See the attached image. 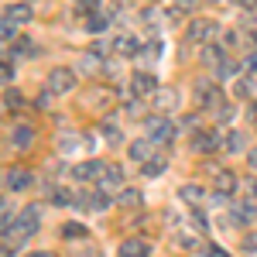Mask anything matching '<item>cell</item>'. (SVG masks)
Wrapping results in <instances>:
<instances>
[{
  "instance_id": "6da1fadb",
  "label": "cell",
  "mask_w": 257,
  "mask_h": 257,
  "mask_svg": "<svg viewBox=\"0 0 257 257\" xmlns=\"http://www.w3.org/2000/svg\"><path fill=\"white\" fill-rule=\"evenodd\" d=\"M38 226H41V209L38 206H24L21 216H14L11 223H4V240H7V243L14 240V247H18V243H24L28 237H35Z\"/></svg>"
},
{
  "instance_id": "7a4b0ae2",
  "label": "cell",
  "mask_w": 257,
  "mask_h": 257,
  "mask_svg": "<svg viewBox=\"0 0 257 257\" xmlns=\"http://www.w3.org/2000/svg\"><path fill=\"white\" fill-rule=\"evenodd\" d=\"M76 89V72L69 69V65H55L52 72H48V93L52 96H65V93H72Z\"/></svg>"
},
{
  "instance_id": "3957f363",
  "label": "cell",
  "mask_w": 257,
  "mask_h": 257,
  "mask_svg": "<svg viewBox=\"0 0 257 257\" xmlns=\"http://www.w3.org/2000/svg\"><path fill=\"white\" fill-rule=\"evenodd\" d=\"M144 134L155 141V144H168V141L175 138V123H172V120H165L161 113H155V117L144 120Z\"/></svg>"
},
{
  "instance_id": "277c9868",
  "label": "cell",
  "mask_w": 257,
  "mask_h": 257,
  "mask_svg": "<svg viewBox=\"0 0 257 257\" xmlns=\"http://www.w3.org/2000/svg\"><path fill=\"white\" fill-rule=\"evenodd\" d=\"M216 21H202L196 18L192 24H189V31H185V38L189 41H196V45H213V38H216Z\"/></svg>"
},
{
  "instance_id": "5b68a950",
  "label": "cell",
  "mask_w": 257,
  "mask_h": 257,
  "mask_svg": "<svg viewBox=\"0 0 257 257\" xmlns=\"http://www.w3.org/2000/svg\"><path fill=\"white\" fill-rule=\"evenodd\" d=\"M131 93H134L138 99L155 96V93H158V79H155L151 72H144V69H138V72L131 76Z\"/></svg>"
},
{
  "instance_id": "8992f818",
  "label": "cell",
  "mask_w": 257,
  "mask_h": 257,
  "mask_svg": "<svg viewBox=\"0 0 257 257\" xmlns=\"http://www.w3.org/2000/svg\"><path fill=\"white\" fill-rule=\"evenodd\" d=\"M76 206H79V209H89V213H103V209L110 206V196H106V189L79 192V196H76Z\"/></svg>"
},
{
  "instance_id": "52a82bcc",
  "label": "cell",
  "mask_w": 257,
  "mask_h": 257,
  "mask_svg": "<svg viewBox=\"0 0 257 257\" xmlns=\"http://www.w3.org/2000/svg\"><path fill=\"white\" fill-rule=\"evenodd\" d=\"M254 219H257L254 199H250V202H233V206H230V223H233V226H250Z\"/></svg>"
},
{
  "instance_id": "ba28073f",
  "label": "cell",
  "mask_w": 257,
  "mask_h": 257,
  "mask_svg": "<svg viewBox=\"0 0 257 257\" xmlns=\"http://www.w3.org/2000/svg\"><path fill=\"white\" fill-rule=\"evenodd\" d=\"M4 185H7L11 192H24V189L31 185V172H28V168H7V172H4Z\"/></svg>"
},
{
  "instance_id": "9c48e42d",
  "label": "cell",
  "mask_w": 257,
  "mask_h": 257,
  "mask_svg": "<svg viewBox=\"0 0 257 257\" xmlns=\"http://www.w3.org/2000/svg\"><path fill=\"white\" fill-rule=\"evenodd\" d=\"M103 172H106L103 161H82V165L72 168V178L76 182H93V178H103Z\"/></svg>"
},
{
  "instance_id": "30bf717a",
  "label": "cell",
  "mask_w": 257,
  "mask_h": 257,
  "mask_svg": "<svg viewBox=\"0 0 257 257\" xmlns=\"http://www.w3.org/2000/svg\"><path fill=\"white\" fill-rule=\"evenodd\" d=\"M219 144H223V138H219V134H213V131H199L196 138H192V148H196L199 155H213Z\"/></svg>"
},
{
  "instance_id": "8fae6325",
  "label": "cell",
  "mask_w": 257,
  "mask_h": 257,
  "mask_svg": "<svg viewBox=\"0 0 257 257\" xmlns=\"http://www.w3.org/2000/svg\"><path fill=\"white\" fill-rule=\"evenodd\" d=\"M127 151H131V158H134V161L144 165V161L155 158V141H151V138H138V141H131V148H127Z\"/></svg>"
},
{
  "instance_id": "7c38bea8",
  "label": "cell",
  "mask_w": 257,
  "mask_h": 257,
  "mask_svg": "<svg viewBox=\"0 0 257 257\" xmlns=\"http://www.w3.org/2000/svg\"><path fill=\"white\" fill-rule=\"evenodd\" d=\"M7 141H11V148H18V151H28V148L35 144V131H31V127H14Z\"/></svg>"
},
{
  "instance_id": "4fadbf2b",
  "label": "cell",
  "mask_w": 257,
  "mask_h": 257,
  "mask_svg": "<svg viewBox=\"0 0 257 257\" xmlns=\"http://www.w3.org/2000/svg\"><path fill=\"white\" fill-rule=\"evenodd\" d=\"M4 18L14 21V24H28V21L35 18V11H31V4H11V7L4 11Z\"/></svg>"
},
{
  "instance_id": "5bb4252c",
  "label": "cell",
  "mask_w": 257,
  "mask_h": 257,
  "mask_svg": "<svg viewBox=\"0 0 257 257\" xmlns=\"http://www.w3.org/2000/svg\"><path fill=\"white\" fill-rule=\"evenodd\" d=\"M199 59H202V65H209V69H213V72H216L219 65H223V48H219V45H202V55H199Z\"/></svg>"
},
{
  "instance_id": "9a60e30c",
  "label": "cell",
  "mask_w": 257,
  "mask_h": 257,
  "mask_svg": "<svg viewBox=\"0 0 257 257\" xmlns=\"http://www.w3.org/2000/svg\"><path fill=\"white\" fill-rule=\"evenodd\" d=\"M113 52H117V55H138L141 45H138L134 35H117V38H113Z\"/></svg>"
},
{
  "instance_id": "2e32d148",
  "label": "cell",
  "mask_w": 257,
  "mask_h": 257,
  "mask_svg": "<svg viewBox=\"0 0 257 257\" xmlns=\"http://www.w3.org/2000/svg\"><path fill=\"white\" fill-rule=\"evenodd\" d=\"M155 106H158V113L175 110V106H178V93H175V89H158V93H155Z\"/></svg>"
},
{
  "instance_id": "e0dca14e",
  "label": "cell",
  "mask_w": 257,
  "mask_h": 257,
  "mask_svg": "<svg viewBox=\"0 0 257 257\" xmlns=\"http://www.w3.org/2000/svg\"><path fill=\"white\" fill-rule=\"evenodd\" d=\"M99 182H103V189H123V168L120 165H106Z\"/></svg>"
},
{
  "instance_id": "ac0fdd59",
  "label": "cell",
  "mask_w": 257,
  "mask_h": 257,
  "mask_svg": "<svg viewBox=\"0 0 257 257\" xmlns=\"http://www.w3.org/2000/svg\"><path fill=\"white\" fill-rule=\"evenodd\" d=\"M120 257H148V243L144 240H123L120 243Z\"/></svg>"
},
{
  "instance_id": "d6986e66",
  "label": "cell",
  "mask_w": 257,
  "mask_h": 257,
  "mask_svg": "<svg viewBox=\"0 0 257 257\" xmlns=\"http://www.w3.org/2000/svg\"><path fill=\"white\" fill-rule=\"evenodd\" d=\"M216 192L233 196V192H237V175H233V172H216Z\"/></svg>"
},
{
  "instance_id": "ffe728a7",
  "label": "cell",
  "mask_w": 257,
  "mask_h": 257,
  "mask_svg": "<svg viewBox=\"0 0 257 257\" xmlns=\"http://www.w3.org/2000/svg\"><path fill=\"white\" fill-rule=\"evenodd\" d=\"M178 199H182V202H189V206H199V202L206 199V192H202L199 185L189 182V185H182V189H178Z\"/></svg>"
},
{
  "instance_id": "44dd1931",
  "label": "cell",
  "mask_w": 257,
  "mask_h": 257,
  "mask_svg": "<svg viewBox=\"0 0 257 257\" xmlns=\"http://www.w3.org/2000/svg\"><path fill=\"white\" fill-rule=\"evenodd\" d=\"M82 141H86L82 134H62V138H59V151H62V155H76Z\"/></svg>"
},
{
  "instance_id": "7402d4cb",
  "label": "cell",
  "mask_w": 257,
  "mask_h": 257,
  "mask_svg": "<svg viewBox=\"0 0 257 257\" xmlns=\"http://www.w3.org/2000/svg\"><path fill=\"white\" fill-rule=\"evenodd\" d=\"M117 202H120V206H127V209H138L141 202H144V196H141V189H120Z\"/></svg>"
},
{
  "instance_id": "603a6c76",
  "label": "cell",
  "mask_w": 257,
  "mask_h": 257,
  "mask_svg": "<svg viewBox=\"0 0 257 257\" xmlns=\"http://www.w3.org/2000/svg\"><path fill=\"white\" fill-rule=\"evenodd\" d=\"M199 103H202V106H216L219 103V89L213 86V82H209V86L199 82Z\"/></svg>"
},
{
  "instance_id": "cb8c5ba5",
  "label": "cell",
  "mask_w": 257,
  "mask_h": 257,
  "mask_svg": "<svg viewBox=\"0 0 257 257\" xmlns=\"http://www.w3.org/2000/svg\"><path fill=\"white\" fill-rule=\"evenodd\" d=\"M243 144H247V141H243V134H240V131H230V134L223 138V151L237 155V151H243Z\"/></svg>"
},
{
  "instance_id": "d4e9b609",
  "label": "cell",
  "mask_w": 257,
  "mask_h": 257,
  "mask_svg": "<svg viewBox=\"0 0 257 257\" xmlns=\"http://www.w3.org/2000/svg\"><path fill=\"white\" fill-rule=\"evenodd\" d=\"M165 168H168V161L161 158V155H155L151 161H144V178H158Z\"/></svg>"
},
{
  "instance_id": "484cf974",
  "label": "cell",
  "mask_w": 257,
  "mask_h": 257,
  "mask_svg": "<svg viewBox=\"0 0 257 257\" xmlns=\"http://www.w3.org/2000/svg\"><path fill=\"white\" fill-rule=\"evenodd\" d=\"M99 131H103V138L110 141V144H120V141H123V131H120L113 120H103V123H99Z\"/></svg>"
},
{
  "instance_id": "4316f807",
  "label": "cell",
  "mask_w": 257,
  "mask_h": 257,
  "mask_svg": "<svg viewBox=\"0 0 257 257\" xmlns=\"http://www.w3.org/2000/svg\"><path fill=\"white\" fill-rule=\"evenodd\" d=\"M161 55V41H151V45H141V52H138V59L148 65V62H155Z\"/></svg>"
},
{
  "instance_id": "83f0119b",
  "label": "cell",
  "mask_w": 257,
  "mask_h": 257,
  "mask_svg": "<svg viewBox=\"0 0 257 257\" xmlns=\"http://www.w3.org/2000/svg\"><path fill=\"white\" fill-rule=\"evenodd\" d=\"M216 79H240V65L237 62H223L216 69Z\"/></svg>"
},
{
  "instance_id": "f1b7e54d",
  "label": "cell",
  "mask_w": 257,
  "mask_h": 257,
  "mask_svg": "<svg viewBox=\"0 0 257 257\" xmlns=\"http://www.w3.org/2000/svg\"><path fill=\"white\" fill-rule=\"evenodd\" d=\"M62 237L65 240H82L86 237V226H82V223H65V226H62Z\"/></svg>"
},
{
  "instance_id": "f546056e",
  "label": "cell",
  "mask_w": 257,
  "mask_h": 257,
  "mask_svg": "<svg viewBox=\"0 0 257 257\" xmlns=\"http://www.w3.org/2000/svg\"><path fill=\"white\" fill-rule=\"evenodd\" d=\"M233 96H240V99L254 96V79H237L233 82Z\"/></svg>"
},
{
  "instance_id": "4dcf8cb0",
  "label": "cell",
  "mask_w": 257,
  "mask_h": 257,
  "mask_svg": "<svg viewBox=\"0 0 257 257\" xmlns=\"http://www.w3.org/2000/svg\"><path fill=\"white\" fill-rule=\"evenodd\" d=\"M52 206H76V196L65 189H52Z\"/></svg>"
},
{
  "instance_id": "1f68e13d",
  "label": "cell",
  "mask_w": 257,
  "mask_h": 257,
  "mask_svg": "<svg viewBox=\"0 0 257 257\" xmlns=\"http://www.w3.org/2000/svg\"><path fill=\"white\" fill-rule=\"evenodd\" d=\"M86 24H89V31H103V28H106V24H110V14H89V21H86Z\"/></svg>"
},
{
  "instance_id": "d6a6232c",
  "label": "cell",
  "mask_w": 257,
  "mask_h": 257,
  "mask_svg": "<svg viewBox=\"0 0 257 257\" xmlns=\"http://www.w3.org/2000/svg\"><path fill=\"white\" fill-rule=\"evenodd\" d=\"M0 38H4V41H18V24L4 18V24H0Z\"/></svg>"
},
{
  "instance_id": "836d02e7",
  "label": "cell",
  "mask_w": 257,
  "mask_h": 257,
  "mask_svg": "<svg viewBox=\"0 0 257 257\" xmlns=\"http://www.w3.org/2000/svg\"><path fill=\"white\" fill-rule=\"evenodd\" d=\"M21 103H24V99H21V93H18V89H11V86H7V93H4V106H7V110H18Z\"/></svg>"
},
{
  "instance_id": "e575fe53",
  "label": "cell",
  "mask_w": 257,
  "mask_h": 257,
  "mask_svg": "<svg viewBox=\"0 0 257 257\" xmlns=\"http://www.w3.org/2000/svg\"><path fill=\"white\" fill-rule=\"evenodd\" d=\"M14 52H18V55H35V41L31 38H18L14 41Z\"/></svg>"
},
{
  "instance_id": "d590c367",
  "label": "cell",
  "mask_w": 257,
  "mask_h": 257,
  "mask_svg": "<svg viewBox=\"0 0 257 257\" xmlns=\"http://www.w3.org/2000/svg\"><path fill=\"white\" fill-rule=\"evenodd\" d=\"M99 65H103V62H99V55H82V62H79L82 72H96Z\"/></svg>"
},
{
  "instance_id": "8d00e7d4",
  "label": "cell",
  "mask_w": 257,
  "mask_h": 257,
  "mask_svg": "<svg viewBox=\"0 0 257 257\" xmlns=\"http://www.w3.org/2000/svg\"><path fill=\"white\" fill-rule=\"evenodd\" d=\"M196 7H199V0H175V11H178V14H192Z\"/></svg>"
},
{
  "instance_id": "74e56055",
  "label": "cell",
  "mask_w": 257,
  "mask_h": 257,
  "mask_svg": "<svg viewBox=\"0 0 257 257\" xmlns=\"http://www.w3.org/2000/svg\"><path fill=\"white\" fill-rule=\"evenodd\" d=\"M223 45H226V48H237L240 45V31H226V35H223Z\"/></svg>"
},
{
  "instance_id": "f35d334b",
  "label": "cell",
  "mask_w": 257,
  "mask_h": 257,
  "mask_svg": "<svg viewBox=\"0 0 257 257\" xmlns=\"http://www.w3.org/2000/svg\"><path fill=\"white\" fill-rule=\"evenodd\" d=\"M247 72H250V76H257V48L247 55Z\"/></svg>"
},
{
  "instance_id": "ab89813d",
  "label": "cell",
  "mask_w": 257,
  "mask_h": 257,
  "mask_svg": "<svg viewBox=\"0 0 257 257\" xmlns=\"http://www.w3.org/2000/svg\"><path fill=\"white\" fill-rule=\"evenodd\" d=\"M0 76H4V82H11V79H14V65H11V62H4V69H0Z\"/></svg>"
},
{
  "instance_id": "60d3db41",
  "label": "cell",
  "mask_w": 257,
  "mask_h": 257,
  "mask_svg": "<svg viewBox=\"0 0 257 257\" xmlns=\"http://www.w3.org/2000/svg\"><path fill=\"white\" fill-rule=\"evenodd\" d=\"M243 247H247V250H257V233H247V240H243Z\"/></svg>"
},
{
  "instance_id": "b9f144b4",
  "label": "cell",
  "mask_w": 257,
  "mask_h": 257,
  "mask_svg": "<svg viewBox=\"0 0 257 257\" xmlns=\"http://www.w3.org/2000/svg\"><path fill=\"white\" fill-rule=\"evenodd\" d=\"M206 257H230V254H226L223 247H209V250H206Z\"/></svg>"
},
{
  "instance_id": "7bdbcfd3",
  "label": "cell",
  "mask_w": 257,
  "mask_h": 257,
  "mask_svg": "<svg viewBox=\"0 0 257 257\" xmlns=\"http://www.w3.org/2000/svg\"><path fill=\"white\" fill-rule=\"evenodd\" d=\"M247 161H250V168L257 172V148H250V155H247Z\"/></svg>"
},
{
  "instance_id": "ee69618b",
  "label": "cell",
  "mask_w": 257,
  "mask_h": 257,
  "mask_svg": "<svg viewBox=\"0 0 257 257\" xmlns=\"http://www.w3.org/2000/svg\"><path fill=\"white\" fill-rule=\"evenodd\" d=\"M31 257H55V254H52V250H35Z\"/></svg>"
},
{
  "instance_id": "f6af8a7d",
  "label": "cell",
  "mask_w": 257,
  "mask_h": 257,
  "mask_svg": "<svg viewBox=\"0 0 257 257\" xmlns=\"http://www.w3.org/2000/svg\"><path fill=\"white\" fill-rule=\"evenodd\" d=\"M250 196L257 199V178H250Z\"/></svg>"
},
{
  "instance_id": "bcb514c9",
  "label": "cell",
  "mask_w": 257,
  "mask_h": 257,
  "mask_svg": "<svg viewBox=\"0 0 257 257\" xmlns=\"http://www.w3.org/2000/svg\"><path fill=\"white\" fill-rule=\"evenodd\" d=\"M240 4H243V7H254V4H257V0H240Z\"/></svg>"
},
{
  "instance_id": "7dc6e473",
  "label": "cell",
  "mask_w": 257,
  "mask_h": 257,
  "mask_svg": "<svg viewBox=\"0 0 257 257\" xmlns=\"http://www.w3.org/2000/svg\"><path fill=\"white\" fill-rule=\"evenodd\" d=\"M151 4H155V0H151Z\"/></svg>"
}]
</instances>
